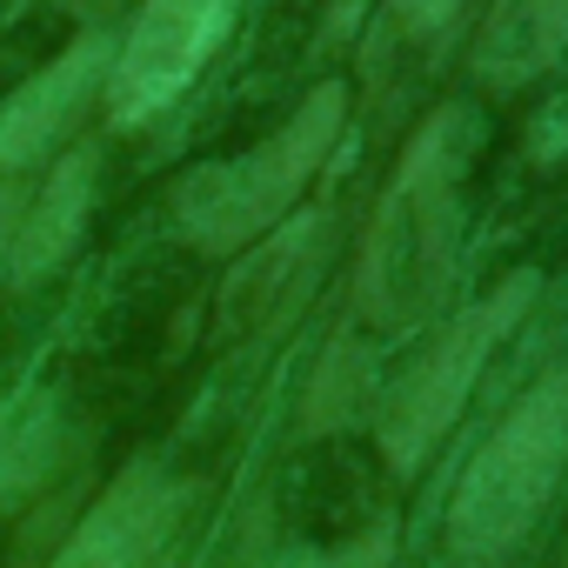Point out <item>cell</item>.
Segmentation results:
<instances>
[{"mask_svg": "<svg viewBox=\"0 0 568 568\" xmlns=\"http://www.w3.org/2000/svg\"><path fill=\"white\" fill-rule=\"evenodd\" d=\"M475 121L468 108H442L402 148L388 194L368 214L355 254V308L382 335H408L435 315L448 267L462 247V168H468Z\"/></svg>", "mask_w": 568, "mask_h": 568, "instance_id": "cell-1", "label": "cell"}, {"mask_svg": "<svg viewBox=\"0 0 568 568\" xmlns=\"http://www.w3.org/2000/svg\"><path fill=\"white\" fill-rule=\"evenodd\" d=\"M342 114H348V94L328 81L315 88L295 121L254 141L247 154H227V161H201L181 174L174 187V221L181 234L201 247V254H234L247 241H261L267 227H281L295 214L302 187L328 168L335 154V134H342Z\"/></svg>", "mask_w": 568, "mask_h": 568, "instance_id": "cell-2", "label": "cell"}, {"mask_svg": "<svg viewBox=\"0 0 568 568\" xmlns=\"http://www.w3.org/2000/svg\"><path fill=\"white\" fill-rule=\"evenodd\" d=\"M568 475V368L541 375L475 448L455 501H448V541L468 561L508 555L535 515L548 508L555 481Z\"/></svg>", "mask_w": 568, "mask_h": 568, "instance_id": "cell-3", "label": "cell"}, {"mask_svg": "<svg viewBox=\"0 0 568 568\" xmlns=\"http://www.w3.org/2000/svg\"><path fill=\"white\" fill-rule=\"evenodd\" d=\"M528 302H535V274H528V267L508 274V281H495V288H488L481 302H468V308L428 342V355L395 382V395L375 408V442H382V455H388L395 475H415L422 455L455 428V415H462L468 395H475V375L488 368L495 342L528 315Z\"/></svg>", "mask_w": 568, "mask_h": 568, "instance_id": "cell-4", "label": "cell"}, {"mask_svg": "<svg viewBox=\"0 0 568 568\" xmlns=\"http://www.w3.org/2000/svg\"><path fill=\"white\" fill-rule=\"evenodd\" d=\"M234 21V0H141L128 41L114 48L108 68V114L114 128L154 121L168 101L187 94V81L207 68Z\"/></svg>", "mask_w": 568, "mask_h": 568, "instance_id": "cell-5", "label": "cell"}, {"mask_svg": "<svg viewBox=\"0 0 568 568\" xmlns=\"http://www.w3.org/2000/svg\"><path fill=\"white\" fill-rule=\"evenodd\" d=\"M181 528V488L154 468L134 462L68 535V548L48 568H161L168 541Z\"/></svg>", "mask_w": 568, "mask_h": 568, "instance_id": "cell-6", "label": "cell"}, {"mask_svg": "<svg viewBox=\"0 0 568 568\" xmlns=\"http://www.w3.org/2000/svg\"><path fill=\"white\" fill-rule=\"evenodd\" d=\"M328 234H335V214L328 207H302V214L281 221V227H267V241L221 281V328L254 335V328L295 322V308L315 295Z\"/></svg>", "mask_w": 568, "mask_h": 568, "instance_id": "cell-7", "label": "cell"}, {"mask_svg": "<svg viewBox=\"0 0 568 568\" xmlns=\"http://www.w3.org/2000/svg\"><path fill=\"white\" fill-rule=\"evenodd\" d=\"M108 68H114V34L108 28H88L68 54H54L41 74H28L8 101H0V174L34 168L81 121L88 94L108 88Z\"/></svg>", "mask_w": 568, "mask_h": 568, "instance_id": "cell-8", "label": "cell"}, {"mask_svg": "<svg viewBox=\"0 0 568 568\" xmlns=\"http://www.w3.org/2000/svg\"><path fill=\"white\" fill-rule=\"evenodd\" d=\"M94 174H101V154H94V148H74V154L48 174V187L28 201L21 234H14V261H8V281H14V288H34L41 274H54V267L74 254V241H81V227H88V207H94Z\"/></svg>", "mask_w": 568, "mask_h": 568, "instance_id": "cell-9", "label": "cell"}, {"mask_svg": "<svg viewBox=\"0 0 568 568\" xmlns=\"http://www.w3.org/2000/svg\"><path fill=\"white\" fill-rule=\"evenodd\" d=\"M561 54H568V0H495L475 68L495 88H521Z\"/></svg>", "mask_w": 568, "mask_h": 568, "instance_id": "cell-10", "label": "cell"}, {"mask_svg": "<svg viewBox=\"0 0 568 568\" xmlns=\"http://www.w3.org/2000/svg\"><path fill=\"white\" fill-rule=\"evenodd\" d=\"M54 455H61V402L41 382L0 388V501L34 495Z\"/></svg>", "mask_w": 568, "mask_h": 568, "instance_id": "cell-11", "label": "cell"}, {"mask_svg": "<svg viewBox=\"0 0 568 568\" xmlns=\"http://www.w3.org/2000/svg\"><path fill=\"white\" fill-rule=\"evenodd\" d=\"M362 375H368V362H362V355H355V348L342 342V348H335V355L322 362V382H315L308 422H315V428H322V422H328V428H335V422H348V402H355V395L368 388Z\"/></svg>", "mask_w": 568, "mask_h": 568, "instance_id": "cell-12", "label": "cell"}, {"mask_svg": "<svg viewBox=\"0 0 568 568\" xmlns=\"http://www.w3.org/2000/svg\"><path fill=\"white\" fill-rule=\"evenodd\" d=\"M388 561H395V521H375V528H362V535H348L335 548L302 555L295 568H388Z\"/></svg>", "mask_w": 568, "mask_h": 568, "instance_id": "cell-13", "label": "cell"}, {"mask_svg": "<svg viewBox=\"0 0 568 568\" xmlns=\"http://www.w3.org/2000/svg\"><path fill=\"white\" fill-rule=\"evenodd\" d=\"M395 8V21L408 28V34H442L455 14H462V0H388Z\"/></svg>", "mask_w": 568, "mask_h": 568, "instance_id": "cell-14", "label": "cell"}, {"mask_svg": "<svg viewBox=\"0 0 568 568\" xmlns=\"http://www.w3.org/2000/svg\"><path fill=\"white\" fill-rule=\"evenodd\" d=\"M21 214H28V194H21V181H14V174H0V281H8V261H14Z\"/></svg>", "mask_w": 568, "mask_h": 568, "instance_id": "cell-15", "label": "cell"}, {"mask_svg": "<svg viewBox=\"0 0 568 568\" xmlns=\"http://www.w3.org/2000/svg\"><path fill=\"white\" fill-rule=\"evenodd\" d=\"M568 154V94L555 101V114L535 128V161H561Z\"/></svg>", "mask_w": 568, "mask_h": 568, "instance_id": "cell-16", "label": "cell"}]
</instances>
